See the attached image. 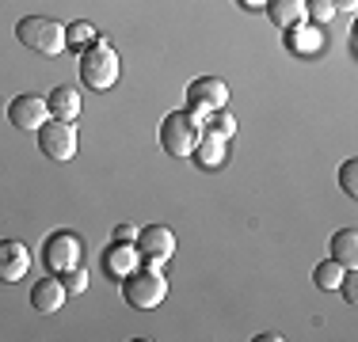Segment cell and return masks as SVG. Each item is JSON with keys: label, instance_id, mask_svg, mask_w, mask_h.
<instances>
[{"label": "cell", "instance_id": "obj_3", "mask_svg": "<svg viewBox=\"0 0 358 342\" xmlns=\"http://www.w3.org/2000/svg\"><path fill=\"white\" fill-rule=\"evenodd\" d=\"M122 297H126V304H134L138 312H152V308L168 297V278L160 274V267H152V262H149V270L134 267L122 278Z\"/></svg>", "mask_w": 358, "mask_h": 342}, {"label": "cell", "instance_id": "obj_22", "mask_svg": "<svg viewBox=\"0 0 358 342\" xmlns=\"http://www.w3.org/2000/svg\"><path fill=\"white\" fill-rule=\"evenodd\" d=\"M339 183H343V191L351 194V198L358 194V164H355V160H347V164L339 168Z\"/></svg>", "mask_w": 358, "mask_h": 342}, {"label": "cell", "instance_id": "obj_2", "mask_svg": "<svg viewBox=\"0 0 358 342\" xmlns=\"http://www.w3.org/2000/svg\"><path fill=\"white\" fill-rule=\"evenodd\" d=\"M15 38L42 57H57L65 50V27L50 15H27V20L15 23Z\"/></svg>", "mask_w": 358, "mask_h": 342}, {"label": "cell", "instance_id": "obj_12", "mask_svg": "<svg viewBox=\"0 0 358 342\" xmlns=\"http://www.w3.org/2000/svg\"><path fill=\"white\" fill-rule=\"evenodd\" d=\"M46 107H50V118H62V122H73V118L80 114V91L69 88V84H57V88L50 91Z\"/></svg>", "mask_w": 358, "mask_h": 342}, {"label": "cell", "instance_id": "obj_24", "mask_svg": "<svg viewBox=\"0 0 358 342\" xmlns=\"http://www.w3.org/2000/svg\"><path fill=\"white\" fill-rule=\"evenodd\" d=\"M339 289H343L347 304H358V274H355V270H347V274H343V281H339Z\"/></svg>", "mask_w": 358, "mask_h": 342}, {"label": "cell", "instance_id": "obj_7", "mask_svg": "<svg viewBox=\"0 0 358 342\" xmlns=\"http://www.w3.org/2000/svg\"><path fill=\"white\" fill-rule=\"evenodd\" d=\"M80 255H84V247H80V239H76L73 232H54L46 239L42 259H46L50 274H65V270L80 267Z\"/></svg>", "mask_w": 358, "mask_h": 342}, {"label": "cell", "instance_id": "obj_23", "mask_svg": "<svg viewBox=\"0 0 358 342\" xmlns=\"http://www.w3.org/2000/svg\"><path fill=\"white\" fill-rule=\"evenodd\" d=\"M289 46H294L297 54H313V50H320V34H317V31L294 34V42H289Z\"/></svg>", "mask_w": 358, "mask_h": 342}, {"label": "cell", "instance_id": "obj_17", "mask_svg": "<svg viewBox=\"0 0 358 342\" xmlns=\"http://www.w3.org/2000/svg\"><path fill=\"white\" fill-rule=\"evenodd\" d=\"M343 274H347V267H339L336 259H328V262H320V267L313 270V281H317V289H324V293H336L339 281H343Z\"/></svg>", "mask_w": 358, "mask_h": 342}, {"label": "cell", "instance_id": "obj_5", "mask_svg": "<svg viewBox=\"0 0 358 342\" xmlns=\"http://www.w3.org/2000/svg\"><path fill=\"white\" fill-rule=\"evenodd\" d=\"M38 152L46 160H54V164H65V160L76 156V130L73 122H62V118H54V122H42L38 126Z\"/></svg>", "mask_w": 358, "mask_h": 342}, {"label": "cell", "instance_id": "obj_26", "mask_svg": "<svg viewBox=\"0 0 358 342\" xmlns=\"http://www.w3.org/2000/svg\"><path fill=\"white\" fill-rule=\"evenodd\" d=\"M331 8H336V12H355L358 0H331Z\"/></svg>", "mask_w": 358, "mask_h": 342}, {"label": "cell", "instance_id": "obj_25", "mask_svg": "<svg viewBox=\"0 0 358 342\" xmlns=\"http://www.w3.org/2000/svg\"><path fill=\"white\" fill-rule=\"evenodd\" d=\"M115 239H118V244H134V239H138V228H134V225H118Z\"/></svg>", "mask_w": 358, "mask_h": 342}, {"label": "cell", "instance_id": "obj_16", "mask_svg": "<svg viewBox=\"0 0 358 342\" xmlns=\"http://www.w3.org/2000/svg\"><path fill=\"white\" fill-rule=\"evenodd\" d=\"M331 259H336L339 267H347V270L358 267V232L355 228H343V232L331 236Z\"/></svg>", "mask_w": 358, "mask_h": 342}, {"label": "cell", "instance_id": "obj_9", "mask_svg": "<svg viewBox=\"0 0 358 342\" xmlns=\"http://www.w3.org/2000/svg\"><path fill=\"white\" fill-rule=\"evenodd\" d=\"M50 118V107H46V99H38V96H15L12 103H8V122L15 126V130H35L38 133V126Z\"/></svg>", "mask_w": 358, "mask_h": 342}, {"label": "cell", "instance_id": "obj_14", "mask_svg": "<svg viewBox=\"0 0 358 342\" xmlns=\"http://www.w3.org/2000/svg\"><path fill=\"white\" fill-rule=\"evenodd\" d=\"M267 15L275 27L294 31L297 23L305 20V0H267Z\"/></svg>", "mask_w": 358, "mask_h": 342}, {"label": "cell", "instance_id": "obj_27", "mask_svg": "<svg viewBox=\"0 0 358 342\" xmlns=\"http://www.w3.org/2000/svg\"><path fill=\"white\" fill-rule=\"evenodd\" d=\"M241 8H267V0H236Z\"/></svg>", "mask_w": 358, "mask_h": 342}, {"label": "cell", "instance_id": "obj_20", "mask_svg": "<svg viewBox=\"0 0 358 342\" xmlns=\"http://www.w3.org/2000/svg\"><path fill=\"white\" fill-rule=\"evenodd\" d=\"M305 15L313 23H331L336 20V8H331V0H305Z\"/></svg>", "mask_w": 358, "mask_h": 342}, {"label": "cell", "instance_id": "obj_10", "mask_svg": "<svg viewBox=\"0 0 358 342\" xmlns=\"http://www.w3.org/2000/svg\"><path fill=\"white\" fill-rule=\"evenodd\" d=\"M31 270V251L20 239H0V281H20Z\"/></svg>", "mask_w": 358, "mask_h": 342}, {"label": "cell", "instance_id": "obj_21", "mask_svg": "<svg viewBox=\"0 0 358 342\" xmlns=\"http://www.w3.org/2000/svg\"><path fill=\"white\" fill-rule=\"evenodd\" d=\"M62 285H65V293H84V289H88V274L80 267H73V270H65Z\"/></svg>", "mask_w": 358, "mask_h": 342}, {"label": "cell", "instance_id": "obj_18", "mask_svg": "<svg viewBox=\"0 0 358 342\" xmlns=\"http://www.w3.org/2000/svg\"><path fill=\"white\" fill-rule=\"evenodd\" d=\"M206 130H210V133H217V137H225V141H229V137L236 133V118L229 114L225 107H221V110H214V114H206Z\"/></svg>", "mask_w": 358, "mask_h": 342}, {"label": "cell", "instance_id": "obj_1", "mask_svg": "<svg viewBox=\"0 0 358 342\" xmlns=\"http://www.w3.org/2000/svg\"><path fill=\"white\" fill-rule=\"evenodd\" d=\"M118 73H122V65H118V54L110 50V42L96 38L80 54V80L88 84L92 91H110L118 84Z\"/></svg>", "mask_w": 358, "mask_h": 342}, {"label": "cell", "instance_id": "obj_6", "mask_svg": "<svg viewBox=\"0 0 358 342\" xmlns=\"http://www.w3.org/2000/svg\"><path fill=\"white\" fill-rule=\"evenodd\" d=\"M229 103V88L225 80H217V76H199V80L187 88V110H191L194 118H206L221 110Z\"/></svg>", "mask_w": 358, "mask_h": 342}, {"label": "cell", "instance_id": "obj_19", "mask_svg": "<svg viewBox=\"0 0 358 342\" xmlns=\"http://www.w3.org/2000/svg\"><path fill=\"white\" fill-rule=\"evenodd\" d=\"M92 42H96V27H92V23H73V27H65V46L88 50Z\"/></svg>", "mask_w": 358, "mask_h": 342}, {"label": "cell", "instance_id": "obj_8", "mask_svg": "<svg viewBox=\"0 0 358 342\" xmlns=\"http://www.w3.org/2000/svg\"><path fill=\"white\" fill-rule=\"evenodd\" d=\"M138 255L152 262V267H160V262H168L176 255V232L164 225H152V228H138Z\"/></svg>", "mask_w": 358, "mask_h": 342}, {"label": "cell", "instance_id": "obj_28", "mask_svg": "<svg viewBox=\"0 0 358 342\" xmlns=\"http://www.w3.org/2000/svg\"><path fill=\"white\" fill-rule=\"evenodd\" d=\"M259 342H282V335H278V331H267V335H259Z\"/></svg>", "mask_w": 358, "mask_h": 342}, {"label": "cell", "instance_id": "obj_13", "mask_svg": "<svg viewBox=\"0 0 358 342\" xmlns=\"http://www.w3.org/2000/svg\"><path fill=\"white\" fill-rule=\"evenodd\" d=\"M194 160H199V168H221L225 164V137H217V133H210L206 126H202V133H199V144H194V152H191Z\"/></svg>", "mask_w": 358, "mask_h": 342}, {"label": "cell", "instance_id": "obj_15", "mask_svg": "<svg viewBox=\"0 0 358 342\" xmlns=\"http://www.w3.org/2000/svg\"><path fill=\"white\" fill-rule=\"evenodd\" d=\"M134 267H138V247L118 244V239H115V247L103 255V270L110 274V278H122V274H130Z\"/></svg>", "mask_w": 358, "mask_h": 342}, {"label": "cell", "instance_id": "obj_11", "mask_svg": "<svg viewBox=\"0 0 358 342\" xmlns=\"http://www.w3.org/2000/svg\"><path fill=\"white\" fill-rule=\"evenodd\" d=\"M31 304H35L38 312H57V308L65 304L62 278H38L35 285H31Z\"/></svg>", "mask_w": 358, "mask_h": 342}, {"label": "cell", "instance_id": "obj_4", "mask_svg": "<svg viewBox=\"0 0 358 342\" xmlns=\"http://www.w3.org/2000/svg\"><path fill=\"white\" fill-rule=\"evenodd\" d=\"M199 133H202V122L191 110H172L160 122V149L168 156H191L194 144H199Z\"/></svg>", "mask_w": 358, "mask_h": 342}]
</instances>
